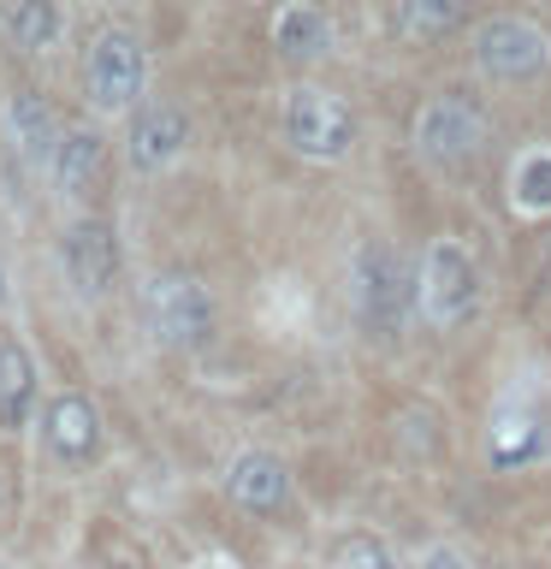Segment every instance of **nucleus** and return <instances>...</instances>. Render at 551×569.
Segmentation results:
<instances>
[{"mask_svg":"<svg viewBox=\"0 0 551 569\" xmlns=\"http://www.w3.org/2000/svg\"><path fill=\"white\" fill-rule=\"evenodd\" d=\"M421 297V267H409L403 249L368 238L350 261V315L373 338H398L409 320V302Z\"/></svg>","mask_w":551,"mask_h":569,"instance_id":"1","label":"nucleus"},{"mask_svg":"<svg viewBox=\"0 0 551 569\" xmlns=\"http://www.w3.org/2000/svg\"><path fill=\"white\" fill-rule=\"evenodd\" d=\"M142 320H149L154 345L167 350H202L213 338V297L190 273H160L142 284Z\"/></svg>","mask_w":551,"mask_h":569,"instance_id":"2","label":"nucleus"},{"mask_svg":"<svg viewBox=\"0 0 551 569\" xmlns=\"http://www.w3.org/2000/svg\"><path fill=\"white\" fill-rule=\"evenodd\" d=\"M487 137H492L487 113H480L474 101H462V96L427 101V107H421V119H415V149H421L427 167H439V172L474 167L480 149H487Z\"/></svg>","mask_w":551,"mask_h":569,"instance_id":"3","label":"nucleus"},{"mask_svg":"<svg viewBox=\"0 0 551 569\" xmlns=\"http://www.w3.org/2000/svg\"><path fill=\"white\" fill-rule=\"evenodd\" d=\"M480 302V267L462 243L439 238L433 249L421 256V315L433 327H462Z\"/></svg>","mask_w":551,"mask_h":569,"instance_id":"4","label":"nucleus"},{"mask_svg":"<svg viewBox=\"0 0 551 569\" xmlns=\"http://www.w3.org/2000/svg\"><path fill=\"white\" fill-rule=\"evenodd\" d=\"M142 78H149V53L131 30H101L96 48L83 60V89L101 113H131L142 96Z\"/></svg>","mask_w":551,"mask_h":569,"instance_id":"5","label":"nucleus"},{"mask_svg":"<svg viewBox=\"0 0 551 569\" xmlns=\"http://www.w3.org/2000/svg\"><path fill=\"white\" fill-rule=\"evenodd\" d=\"M284 142L309 160H344L355 142V119L327 89H291L284 96Z\"/></svg>","mask_w":551,"mask_h":569,"instance_id":"6","label":"nucleus"},{"mask_svg":"<svg viewBox=\"0 0 551 569\" xmlns=\"http://www.w3.org/2000/svg\"><path fill=\"white\" fill-rule=\"evenodd\" d=\"M474 66L487 78H504V83H528L551 66V36L522 24V18H487L474 30Z\"/></svg>","mask_w":551,"mask_h":569,"instance_id":"7","label":"nucleus"},{"mask_svg":"<svg viewBox=\"0 0 551 569\" xmlns=\"http://www.w3.org/2000/svg\"><path fill=\"white\" fill-rule=\"evenodd\" d=\"M42 445L53 462H66V469H83V462L101 457V416L96 403L83 398V391H60V398H48L42 409Z\"/></svg>","mask_w":551,"mask_h":569,"instance_id":"8","label":"nucleus"},{"mask_svg":"<svg viewBox=\"0 0 551 569\" xmlns=\"http://www.w3.org/2000/svg\"><path fill=\"white\" fill-rule=\"evenodd\" d=\"M184 113H178L172 101H149V107H137V119H131V137H124V149H131V167L137 172H167L178 154H184Z\"/></svg>","mask_w":551,"mask_h":569,"instance_id":"9","label":"nucleus"},{"mask_svg":"<svg viewBox=\"0 0 551 569\" xmlns=\"http://www.w3.org/2000/svg\"><path fill=\"white\" fill-rule=\"evenodd\" d=\"M66 267L71 279H78L83 297H101L107 284L119 279V238L107 220H78L66 226Z\"/></svg>","mask_w":551,"mask_h":569,"instance_id":"10","label":"nucleus"},{"mask_svg":"<svg viewBox=\"0 0 551 569\" xmlns=\"http://www.w3.org/2000/svg\"><path fill=\"white\" fill-rule=\"evenodd\" d=\"M226 492H231V505L249 510V516H273L284 498H291V469H284L273 451H243L226 475Z\"/></svg>","mask_w":551,"mask_h":569,"instance_id":"11","label":"nucleus"},{"mask_svg":"<svg viewBox=\"0 0 551 569\" xmlns=\"http://www.w3.org/2000/svg\"><path fill=\"white\" fill-rule=\"evenodd\" d=\"M545 451H551V433H545L540 409H504V416H492V433H487L492 469H528Z\"/></svg>","mask_w":551,"mask_h":569,"instance_id":"12","label":"nucleus"},{"mask_svg":"<svg viewBox=\"0 0 551 569\" xmlns=\"http://www.w3.org/2000/svg\"><path fill=\"white\" fill-rule=\"evenodd\" d=\"M327 42H332V30H327V12H320L314 0H284L273 12V48L291 66H314L320 53H327Z\"/></svg>","mask_w":551,"mask_h":569,"instance_id":"13","label":"nucleus"},{"mask_svg":"<svg viewBox=\"0 0 551 569\" xmlns=\"http://www.w3.org/2000/svg\"><path fill=\"white\" fill-rule=\"evenodd\" d=\"M7 131H12V149L30 160V167H53V149H60V124H53L48 101L30 96V89H12L7 101Z\"/></svg>","mask_w":551,"mask_h":569,"instance_id":"14","label":"nucleus"},{"mask_svg":"<svg viewBox=\"0 0 551 569\" xmlns=\"http://www.w3.org/2000/svg\"><path fill=\"white\" fill-rule=\"evenodd\" d=\"M36 403V362L18 338H0V433H18Z\"/></svg>","mask_w":551,"mask_h":569,"instance_id":"15","label":"nucleus"},{"mask_svg":"<svg viewBox=\"0 0 551 569\" xmlns=\"http://www.w3.org/2000/svg\"><path fill=\"white\" fill-rule=\"evenodd\" d=\"M101 137L96 131H60V149H53V178L71 190V196H89L96 190V178H101Z\"/></svg>","mask_w":551,"mask_h":569,"instance_id":"16","label":"nucleus"},{"mask_svg":"<svg viewBox=\"0 0 551 569\" xmlns=\"http://www.w3.org/2000/svg\"><path fill=\"white\" fill-rule=\"evenodd\" d=\"M462 24V0H398V36L403 42H444Z\"/></svg>","mask_w":551,"mask_h":569,"instance_id":"17","label":"nucleus"},{"mask_svg":"<svg viewBox=\"0 0 551 569\" xmlns=\"http://www.w3.org/2000/svg\"><path fill=\"white\" fill-rule=\"evenodd\" d=\"M7 24L18 36V48H30V53H53V48H60V36H66V18H60L53 0H12Z\"/></svg>","mask_w":551,"mask_h":569,"instance_id":"18","label":"nucleus"},{"mask_svg":"<svg viewBox=\"0 0 551 569\" xmlns=\"http://www.w3.org/2000/svg\"><path fill=\"white\" fill-rule=\"evenodd\" d=\"M515 202H522L528 213L551 208V154L522 160V172H515Z\"/></svg>","mask_w":551,"mask_h":569,"instance_id":"19","label":"nucleus"},{"mask_svg":"<svg viewBox=\"0 0 551 569\" xmlns=\"http://www.w3.org/2000/svg\"><path fill=\"white\" fill-rule=\"evenodd\" d=\"M338 569H398V558H391L373 533H350V540L338 546Z\"/></svg>","mask_w":551,"mask_h":569,"instance_id":"20","label":"nucleus"},{"mask_svg":"<svg viewBox=\"0 0 551 569\" xmlns=\"http://www.w3.org/2000/svg\"><path fill=\"white\" fill-rule=\"evenodd\" d=\"M427 569H462V558H457V551H433V558H427Z\"/></svg>","mask_w":551,"mask_h":569,"instance_id":"21","label":"nucleus"},{"mask_svg":"<svg viewBox=\"0 0 551 569\" xmlns=\"http://www.w3.org/2000/svg\"><path fill=\"white\" fill-rule=\"evenodd\" d=\"M0 302H7V261H0Z\"/></svg>","mask_w":551,"mask_h":569,"instance_id":"22","label":"nucleus"}]
</instances>
